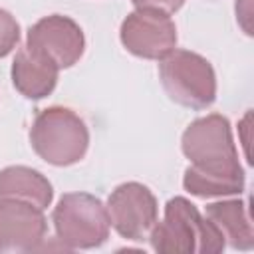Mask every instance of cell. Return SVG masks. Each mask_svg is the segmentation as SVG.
Listing matches in <instances>:
<instances>
[{
  "label": "cell",
  "instance_id": "11",
  "mask_svg": "<svg viewBox=\"0 0 254 254\" xmlns=\"http://www.w3.org/2000/svg\"><path fill=\"white\" fill-rule=\"evenodd\" d=\"M0 198L22 200L46 210L54 200V187L40 171L12 165L0 171Z\"/></svg>",
  "mask_w": 254,
  "mask_h": 254
},
{
  "label": "cell",
  "instance_id": "13",
  "mask_svg": "<svg viewBox=\"0 0 254 254\" xmlns=\"http://www.w3.org/2000/svg\"><path fill=\"white\" fill-rule=\"evenodd\" d=\"M20 42V24L4 8H0V60L6 58Z\"/></svg>",
  "mask_w": 254,
  "mask_h": 254
},
{
  "label": "cell",
  "instance_id": "5",
  "mask_svg": "<svg viewBox=\"0 0 254 254\" xmlns=\"http://www.w3.org/2000/svg\"><path fill=\"white\" fill-rule=\"evenodd\" d=\"M52 222L56 238L65 250L99 248L109 238L107 208L89 192L62 194L52 212Z\"/></svg>",
  "mask_w": 254,
  "mask_h": 254
},
{
  "label": "cell",
  "instance_id": "12",
  "mask_svg": "<svg viewBox=\"0 0 254 254\" xmlns=\"http://www.w3.org/2000/svg\"><path fill=\"white\" fill-rule=\"evenodd\" d=\"M204 216L216 226L224 242L236 250H252L254 230L248 216L246 202L240 198H228L210 202L204 208Z\"/></svg>",
  "mask_w": 254,
  "mask_h": 254
},
{
  "label": "cell",
  "instance_id": "1",
  "mask_svg": "<svg viewBox=\"0 0 254 254\" xmlns=\"http://www.w3.org/2000/svg\"><path fill=\"white\" fill-rule=\"evenodd\" d=\"M183 155L190 161L183 175L187 192L198 198H222L244 192L246 175L232 139L230 121L208 113L187 125L181 137Z\"/></svg>",
  "mask_w": 254,
  "mask_h": 254
},
{
  "label": "cell",
  "instance_id": "8",
  "mask_svg": "<svg viewBox=\"0 0 254 254\" xmlns=\"http://www.w3.org/2000/svg\"><path fill=\"white\" fill-rule=\"evenodd\" d=\"M26 46L50 58L60 69H65L77 64L83 56L85 36L79 24L69 16L52 14L40 18L28 30Z\"/></svg>",
  "mask_w": 254,
  "mask_h": 254
},
{
  "label": "cell",
  "instance_id": "7",
  "mask_svg": "<svg viewBox=\"0 0 254 254\" xmlns=\"http://www.w3.org/2000/svg\"><path fill=\"white\" fill-rule=\"evenodd\" d=\"M119 40L129 54L159 62L177 48V26L167 12L135 8L121 22Z\"/></svg>",
  "mask_w": 254,
  "mask_h": 254
},
{
  "label": "cell",
  "instance_id": "3",
  "mask_svg": "<svg viewBox=\"0 0 254 254\" xmlns=\"http://www.w3.org/2000/svg\"><path fill=\"white\" fill-rule=\"evenodd\" d=\"M30 145L48 165L69 167L85 157L89 147V129L69 107L52 105L34 117L30 127Z\"/></svg>",
  "mask_w": 254,
  "mask_h": 254
},
{
  "label": "cell",
  "instance_id": "9",
  "mask_svg": "<svg viewBox=\"0 0 254 254\" xmlns=\"http://www.w3.org/2000/svg\"><path fill=\"white\" fill-rule=\"evenodd\" d=\"M48 232L44 210L22 202L0 198V254L40 250Z\"/></svg>",
  "mask_w": 254,
  "mask_h": 254
},
{
  "label": "cell",
  "instance_id": "2",
  "mask_svg": "<svg viewBox=\"0 0 254 254\" xmlns=\"http://www.w3.org/2000/svg\"><path fill=\"white\" fill-rule=\"evenodd\" d=\"M147 240L165 254H218L226 246L216 226L185 196L167 200L163 220H157Z\"/></svg>",
  "mask_w": 254,
  "mask_h": 254
},
{
  "label": "cell",
  "instance_id": "14",
  "mask_svg": "<svg viewBox=\"0 0 254 254\" xmlns=\"http://www.w3.org/2000/svg\"><path fill=\"white\" fill-rule=\"evenodd\" d=\"M135 8H149V10H161L167 14H173L183 8L185 0H131Z\"/></svg>",
  "mask_w": 254,
  "mask_h": 254
},
{
  "label": "cell",
  "instance_id": "4",
  "mask_svg": "<svg viewBox=\"0 0 254 254\" xmlns=\"http://www.w3.org/2000/svg\"><path fill=\"white\" fill-rule=\"evenodd\" d=\"M159 79L175 103L200 111L216 99V73L212 64L196 52L173 50L159 60Z\"/></svg>",
  "mask_w": 254,
  "mask_h": 254
},
{
  "label": "cell",
  "instance_id": "6",
  "mask_svg": "<svg viewBox=\"0 0 254 254\" xmlns=\"http://www.w3.org/2000/svg\"><path fill=\"white\" fill-rule=\"evenodd\" d=\"M105 208L109 224L119 236L131 242L147 240L159 220V204L153 190L137 181L117 185L111 190Z\"/></svg>",
  "mask_w": 254,
  "mask_h": 254
},
{
  "label": "cell",
  "instance_id": "10",
  "mask_svg": "<svg viewBox=\"0 0 254 254\" xmlns=\"http://www.w3.org/2000/svg\"><path fill=\"white\" fill-rule=\"evenodd\" d=\"M60 67L46 56L28 46L20 48L12 62V83L26 99L48 97L58 83Z\"/></svg>",
  "mask_w": 254,
  "mask_h": 254
}]
</instances>
